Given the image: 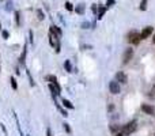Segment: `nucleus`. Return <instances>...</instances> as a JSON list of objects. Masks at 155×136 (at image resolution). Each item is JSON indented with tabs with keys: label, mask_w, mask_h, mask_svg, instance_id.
Here are the masks:
<instances>
[{
	"label": "nucleus",
	"mask_w": 155,
	"mask_h": 136,
	"mask_svg": "<svg viewBox=\"0 0 155 136\" xmlns=\"http://www.w3.org/2000/svg\"><path fill=\"white\" fill-rule=\"evenodd\" d=\"M10 82H11V87H12V90H17L18 89V83H17V80H15L14 76H11L10 78Z\"/></svg>",
	"instance_id": "f3484780"
},
{
	"label": "nucleus",
	"mask_w": 155,
	"mask_h": 136,
	"mask_svg": "<svg viewBox=\"0 0 155 136\" xmlns=\"http://www.w3.org/2000/svg\"><path fill=\"white\" fill-rule=\"evenodd\" d=\"M46 136H53V135H52V131H50V128L46 129Z\"/></svg>",
	"instance_id": "7c9ffc66"
},
{
	"label": "nucleus",
	"mask_w": 155,
	"mask_h": 136,
	"mask_svg": "<svg viewBox=\"0 0 155 136\" xmlns=\"http://www.w3.org/2000/svg\"><path fill=\"white\" fill-rule=\"evenodd\" d=\"M132 57H133V49L132 48H127L125 49V52H124V64H127V63H129L131 60H132Z\"/></svg>",
	"instance_id": "39448f33"
},
{
	"label": "nucleus",
	"mask_w": 155,
	"mask_h": 136,
	"mask_svg": "<svg viewBox=\"0 0 155 136\" xmlns=\"http://www.w3.org/2000/svg\"><path fill=\"white\" fill-rule=\"evenodd\" d=\"M37 15H38V19H39V21H44V19H45V15H44L42 10H37Z\"/></svg>",
	"instance_id": "6ab92c4d"
},
{
	"label": "nucleus",
	"mask_w": 155,
	"mask_h": 136,
	"mask_svg": "<svg viewBox=\"0 0 155 136\" xmlns=\"http://www.w3.org/2000/svg\"><path fill=\"white\" fill-rule=\"evenodd\" d=\"M64 68H65V71H67V72L72 71V65H71V61L70 60H65V63H64Z\"/></svg>",
	"instance_id": "dca6fc26"
},
{
	"label": "nucleus",
	"mask_w": 155,
	"mask_h": 136,
	"mask_svg": "<svg viewBox=\"0 0 155 136\" xmlns=\"http://www.w3.org/2000/svg\"><path fill=\"white\" fill-rule=\"evenodd\" d=\"M90 22H83V23H82V29H88V27H90Z\"/></svg>",
	"instance_id": "a878e982"
},
{
	"label": "nucleus",
	"mask_w": 155,
	"mask_h": 136,
	"mask_svg": "<svg viewBox=\"0 0 155 136\" xmlns=\"http://www.w3.org/2000/svg\"><path fill=\"white\" fill-rule=\"evenodd\" d=\"M105 12H106V7H103V6H99V4H98V12H97V19H98V21H101V19L103 18Z\"/></svg>",
	"instance_id": "9b49d317"
},
{
	"label": "nucleus",
	"mask_w": 155,
	"mask_h": 136,
	"mask_svg": "<svg viewBox=\"0 0 155 136\" xmlns=\"http://www.w3.org/2000/svg\"><path fill=\"white\" fill-rule=\"evenodd\" d=\"M26 75H27V78H29V82H30V86L32 87H34L35 86V82H34V79H33V76H32V74H30V71H26Z\"/></svg>",
	"instance_id": "2eb2a0df"
},
{
	"label": "nucleus",
	"mask_w": 155,
	"mask_h": 136,
	"mask_svg": "<svg viewBox=\"0 0 155 136\" xmlns=\"http://www.w3.org/2000/svg\"><path fill=\"white\" fill-rule=\"evenodd\" d=\"M75 11H76V14L83 15L85 14V4H78L76 8H75Z\"/></svg>",
	"instance_id": "4468645a"
},
{
	"label": "nucleus",
	"mask_w": 155,
	"mask_h": 136,
	"mask_svg": "<svg viewBox=\"0 0 155 136\" xmlns=\"http://www.w3.org/2000/svg\"><path fill=\"white\" fill-rule=\"evenodd\" d=\"M136 129H138V122H136V120H132V121L128 122L127 125H124V128H123V135H124V136L132 135V133H133Z\"/></svg>",
	"instance_id": "f257e3e1"
},
{
	"label": "nucleus",
	"mask_w": 155,
	"mask_h": 136,
	"mask_svg": "<svg viewBox=\"0 0 155 136\" xmlns=\"http://www.w3.org/2000/svg\"><path fill=\"white\" fill-rule=\"evenodd\" d=\"M49 44L52 45L53 48H55V50H56V53H60L61 50V45H60V38L57 36H55L53 33L49 31Z\"/></svg>",
	"instance_id": "f03ea898"
},
{
	"label": "nucleus",
	"mask_w": 155,
	"mask_h": 136,
	"mask_svg": "<svg viewBox=\"0 0 155 136\" xmlns=\"http://www.w3.org/2000/svg\"><path fill=\"white\" fill-rule=\"evenodd\" d=\"M1 34H3L4 38H8V37H10V33L6 31V30H3V31H1Z\"/></svg>",
	"instance_id": "c756f323"
},
{
	"label": "nucleus",
	"mask_w": 155,
	"mask_h": 136,
	"mask_svg": "<svg viewBox=\"0 0 155 136\" xmlns=\"http://www.w3.org/2000/svg\"><path fill=\"white\" fill-rule=\"evenodd\" d=\"M109 91L112 94H120V91H121L120 83L116 82V80H112V82L109 83Z\"/></svg>",
	"instance_id": "20e7f679"
},
{
	"label": "nucleus",
	"mask_w": 155,
	"mask_h": 136,
	"mask_svg": "<svg viewBox=\"0 0 155 136\" xmlns=\"http://www.w3.org/2000/svg\"><path fill=\"white\" fill-rule=\"evenodd\" d=\"M6 11H12V1H7L6 3Z\"/></svg>",
	"instance_id": "5701e85b"
},
{
	"label": "nucleus",
	"mask_w": 155,
	"mask_h": 136,
	"mask_svg": "<svg viewBox=\"0 0 155 136\" xmlns=\"http://www.w3.org/2000/svg\"><path fill=\"white\" fill-rule=\"evenodd\" d=\"M152 31H154V27H152V26H147V27H144V29H143V31L140 33V39L148 38V37L152 34Z\"/></svg>",
	"instance_id": "423d86ee"
},
{
	"label": "nucleus",
	"mask_w": 155,
	"mask_h": 136,
	"mask_svg": "<svg viewBox=\"0 0 155 136\" xmlns=\"http://www.w3.org/2000/svg\"><path fill=\"white\" fill-rule=\"evenodd\" d=\"M65 10H67V11H72V10H74V6H72L70 1H65Z\"/></svg>",
	"instance_id": "aec40b11"
},
{
	"label": "nucleus",
	"mask_w": 155,
	"mask_h": 136,
	"mask_svg": "<svg viewBox=\"0 0 155 136\" xmlns=\"http://www.w3.org/2000/svg\"><path fill=\"white\" fill-rule=\"evenodd\" d=\"M59 110H60V112H61V115H63V116H64V117H67V116H68V113H67V112H65V110H64L63 107H59Z\"/></svg>",
	"instance_id": "cd10ccee"
},
{
	"label": "nucleus",
	"mask_w": 155,
	"mask_h": 136,
	"mask_svg": "<svg viewBox=\"0 0 155 136\" xmlns=\"http://www.w3.org/2000/svg\"><path fill=\"white\" fill-rule=\"evenodd\" d=\"M0 127H1V129H3V132L6 133V136H7V129L4 128V125H3V124H0Z\"/></svg>",
	"instance_id": "2f4dec72"
},
{
	"label": "nucleus",
	"mask_w": 155,
	"mask_h": 136,
	"mask_svg": "<svg viewBox=\"0 0 155 136\" xmlns=\"http://www.w3.org/2000/svg\"><path fill=\"white\" fill-rule=\"evenodd\" d=\"M15 22H17V25H19V12H15Z\"/></svg>",
	"instance_id": "c85d7f7f"
},
{
	"label": "nucleus",
	"mask_w": 155,
	"mask_h": 136,
	"mask_svg": "<svg viewBox=\"0 0 155 136\" xmlns=\"http://www.w3.org/2000/svg\"><path fill=\"white\" fill-rule=\"evenodd\" d=\"M29 41H30V44H34V36H33L32 30H29Z\"/></svg>",
	"instance_id": "4be33fe9"
},
{
	"label": "nucleus",
	"mask_w": 155,
	"mask_h": 136,
	"mask_svg": "<svg viewBox=\"0 0 155 136\" xmlns=\"http://www.w3.org/2000/svg\"><path fill=\"white\" fill-rule=\"evenodd\" d=\"M127 80H128V78H127V75L124 74V72H117L116 74V82H118L120 84H125L127 83Z\"/></svg>",
	"instance_id": "6e6552de"
},
{
	"label": "nucleus",
	"mask_w": 155,
	"mask_h": 136,
	"mask_svg": "<svg viewBox=\"0 0 155 136\" xmlns=\"http://www.w3.org/2000/svg\"><path fill=\"white\" fill-rule=\"evenodd\" d=\"M46 79H48V82H49L50 84H53V86L56 87V89L61 93V86L59 84V82H57V78H56V76H55V75H48V78H46Z\"/></svg>",
	"instance_id": "0eeeda50"
},
{
	"label": "nucleus",
	"mask_w": 155,
	"mask_h": 136,
	"mask_svg": "<svg viewBox=\"0 0 155 136\" xmlns=\"http://www.w3.org/2000/svg\"><path fill=\"white\" fill-rule=\"evenodd\" d=\"M152 42L155 44V34H154V37H152Z\"/></svg>",
	"instance_id": "72a5a7b5"
},
{
	"label": "nucleus",
	"mask_w": 155,
	"mask_h": 136,
	"mask_svg": "<svg viewBox=\"0 0 155 136\" xmlns=\"http://www.w3.org/2000/svg\"><path fill=\"white\" fill-rule=\"evenodd\" d=\"M127 41L129 44H133V45H138L139 42H140L141 39H140V34H139L136 30H132V31L128 33V36H127Z\"/></svg>",
	"instance_id": "7ed1b4c3"
},
{
	"label": "nucleus",
	"mask_w": 155,
	"mask_h": 136,
	"mask_svg": "<svg viewBox=\"0 0 155 136\" xmlns=\"http://www.w3.org/2000/svg\"><path fill=\"white\" fill-rule=\"evenodd\" d=\"M49 31L50 33H53L55 36H57L59 38H61V36H63V31H61V29L59 27V26H50V29H49Z\"/></svg>",
	"instance_id": "9d476101"
},
{
	"label": "nucleus",
	"mask_w": 155,
	"mask_h": 136,
	"mask_svg": "<svg viewBox=\"0 0 155 136\" xmlns=\"http://www.w3.org/2000/svg\"><path fill=\"white\" fill-rule=\"evenodd\" d=\"M114 136H124V135H123V133H116Z\"/></svg>",
	"instance_id": "473e14b6"
},
{
	"label": "nucleus",
	"mask_w": 155,
	"mask_h": 136,
	"mask_svg": "<svg viewBox=\"0 0 155 136\" xmlns=\"http://www.w3.org/2000/svg\"><path fill=\"white\" fill-rule=\"evenodd\" d=\"M140 10H141V11H146V10H147V0H141Z\"/></svg>",
	"instance_id": "a211bd4d"
},
{
	"label": "nucleus",
	"mask_w": 155,
	"mask_h": 136,
	"mask_svg": "<svg viewBox=\"0 0 155 136\" xmlns=\"http://www.w3.org/2000/svg\"><path fill=\"white\" fill-rule=\"evenodd\" d=\"M61 104L64 105V107H67V109H71V110L74 109V105L71 104V101L65 99V98H63V99H61Z\"/></svg>",
	"instance_id": "ddd939ff"
},
{
	"label": "nucleus",
	"mask_w": 155,
	"mask_h": 136,
	"mask_svg": "<svg viewBox=\"0 0 155 136\" xmlns=\"http://www.w3.org/2000/svg\"><path fill=\"white\" fill-rule=\"evenodd\" d=\"M116 0H106V7H112Z\"/></svg>",
	"instance_id": "bb28decb"
},
{
	"label": "nucleus",
	"mask_w": 155,
	"mask_h": 136,
	"mask_svg": "<svg viewBox=\"0 0 155 136\" xmlns=\"http://www.w3.org/2000/svg\"><path fill=\"white\" fill-rule=\"evenodd\" d=\"M63 127H64V129H65V132H67V133H71V132H72V131H71V128H70V124H68V122H64Z\"/></svg>",
	"instance_id": "412c9836"
},
{
	"label": "nucleus",
	"mask_w": 155,
	"mask_h": 136,
	"mask_svg": "<svg viewBox=\"0 0 155 136\" xmlns=\"http://www.w3.org/2000/svg\"><path fill=\"white\" fill-rule=\"evenodd\" d=\"M141 110L144 112L146 115H154V113H155L154 106H151V105H147V104L141 105Z\"/></svg>",
	"instance_id": "1a4fd4ad"
},
{
	"label": "nucleus",
	"mask_w": 155,
	"mask_h": 136,
	"mask_svg": "<svg viewBox=\"0 0 155 136\" xmlns=\"http://www.w3.org/2000/svg\"><path fill=\"white\" fill-rule=\"evenodd\" d=\"M26 53H27V44H25V47H23V49H22L21 57H19V63H21V64H25V60H26Z\"/></svg>",
	"instance_id": "f8f14e48"
},
{
	"label": "nucleus",
	"mask_w": 155,
	"mask_h": 136,
	"mask_svg": "<svg viewBox=\"0 0 155 136\" xmlns=\"http://www.w3.org/2000/svg\"><path fill=\"white\" fill-rule=\"evenodd\" d=\"M118 127L117 125H110V131H112V132H116V133H118Z\"/></svg>",
	"instance_id": "393cba45"
},
{
	"label": "nucleus",
	"mask_w": 155,
	"mask_h": 136,
	"mask_svg": "<svg viewBox=\"0 0 155 136\" xmlns=\"http://www.w3.org/2000/svg\"><path fill=\"white\" fill-rule=\"evenodd\" d=\"M152 90H154V91H155V86H154V87H152Z\"/></svg>",
	"instance_id": "f704fd0d"
},
{
	"label": "nucleus",
	"mask_w": 155,
	"mask_h": 136,
	"mask_svg": "<svg viewBox=\"0 0 155 136\" xmlns=\"http://www.w3.org/2000/svg\"><path fill=\"white\" fill-rule=\"evenodd\" d=\"M27 136H30V135H27Z\"/></svg>",
	"instance_id": "c9c22d12"
},
{
	"label": "nucleus",
	"mask_w": 155,
	"mask_h": 136,
	"mask_svg": "<svg viewBox=\"0 0 155 136\" xmlns=\"http://www.w3.org/2000/svg\"><path fill=\"white\" fill-rule=\"evenodd\" d=\"M91 11L97 15V12H98V4H93V6H91Z\"/></svg>",
	"instance_id": "b1692460"
}]
</instances>
